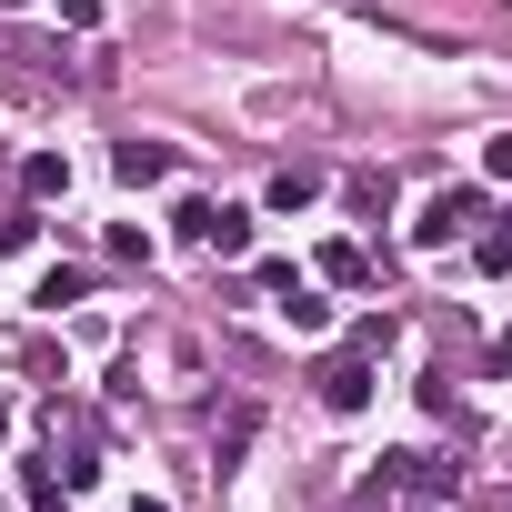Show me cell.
I'll list each match as a JSON object with an SVG mask.
<instances>
[{
	"label": "cell",
	"instance_id": "obj_4",
	"mask_svg": "<svg viewBox=\"0 0 512 512\" xmlns=\"http://www.w3.org/2000/svg\"><path fill=\"white\" fill-rule=\"evenodd\" d=\"M21 191H31V201H61V191H71V161H61V151H31V161H21Z\"/></svg>",
	"mask_w": 512,
	"mask_h": 512
},
{
	"label": "cell",
	"instance_id": "obj_5",
	"mask_svg": "<svg viewBox=\"0 0 512 512\" xmlns=\"http://www.w3.org/2000/svg\"><path fill=\"white\" fill-rule=\"evenodd\" d=\"M322 282L362 292V282H372V251H362V241H332V251H322Z\"/></svg>",
	"mask_w": 512,
	"mask_h": 512
},
{
	"label": "cell",
	"instance_id": "obj_19",
	"mask_svg": "<svg viewBox=\"0 0 512 512\" xmlns=\"http://www.w3.org/2000/svg\"><path fill=\"white\" fill-rule=\"evenodd\" d=\"M0 442H11V402H0Z\"/></svg>",
	"mask_w": 512,
	"mask_h": 512
},
{
	"label": "cell",
	"instance_id": "obj_20",
	"mask_svg": "<svg viewBox=\"0 0 512 512\" xmlns=\"http://www.w3.org/2000/svg\"><path fill=\"white\" fill-rule=\"evenodd\" d=\"M11 11H21V0H11Z\"/></svg>",
	"mask_w": 512,
	"mask_h": 512
},
{
	"label": "cell",
	"instance_id": "obj_1",
	"mask_svg": "<svg viewBox=\"0 0 512 512\" xmlns=\"http://www.w3.org/2000/svg\"><path fill=\"white\" fill-rule=\"evenodd\" d=\"M492 211H482V191H432L422 201V221H412V251H452V241H472Z\"/></svg>",
	"mask_w": 512,
	"mask_h": 512
},
{
	"label": "cell",
	"instance_id": "obj_10",
	"mask_svg": "<svg viewBox=\"0 0 512 512\" xmlns=\"http://www.w3.org/2000/svg\"><path fill=\"white\" fill-rule=\"evenodd\" d=\"M81 292H91V272H41V292H31V302H41V312H71Z\"/></svg>",
	"mask_w": 512,
	"mask_h": 512
},
{
	"label": "cell",
	"instance_id": "obj_3",
	"mask_svg": "<svg viewBox=\"0 0 512 512\" xmlns=\"http://www.w3.org/2000/svg\"><path fill=\"white\" fill-rule=\"evenodd\" d=\"M111 171H121L131 191H141V181H171V141H121V151H111Z\"/></svg>",
	"mask_w": 512,
	"mask_h": 512
},
{
	"label": "cell",
	"instance_id": "obj_7",
	"mask_svg": "<svg viewBox=\"0 0 512 512\" xmlns=\"http://www.w3.org/2000/svg\"><path fill=\"white\" fill-rule=\"evenodd\" d=\"M312 191H322V171H312V161H292V171H272V211H302Z\"/></svg>",
	"mask_w": 512,
	"mask_h": 512
},
{
	"label": "cell",
	"instance_id": "obj_6",
	"mask_svg": "<svg viewBox=\"0 0 512 512\" xmlns=\"http://www.w3.org/2000/svg\"><path fill=\"white\" fill-rule=\"evenodd\" d=\"M201 251H221V262H241V251H251V211H211Z\"/></svg>",
	"mask_w": 512,
	"mask_h": 512
},
{
	"label": "cell",
	"instance_id": "obj_11",
	"mask_svg": "<svg viewBox=\"0 0 512 512\" xmlns=\"http://www.w3.org/2000/svg\"><path fill=\"white\" fill-rule=\"evenodd\" d=\"M392 342H402V322H392V312H362V322H352V352H372V362H382Z\"/></svg>",
	"mask_w": 512,
	"mask_h": 512
},
{
	"label": "cell",
	"instance_id": "obj_17",
	"mask_svg": "<svg viewBox=\"0 0 512 512\" xmlns=\"http://www.w3.org/2000/svg\"><path fill=\"white\" fill-rule=\"evenodd\" d=\"M482 161H492V181H512V131H492V151H482Z\"/></svg>",
	"mask_w": 512,
	"mask_h": 512
},
{
	"label": "cell",
	"instance_id": "obj_16",
	"mask_svg": "<svg viewBox=\"0 0 512 512\" xmlns=\"http://www.w3.org/2000/svg\"><path fill=\"white\" fill-rule=\"evenodd\" d=\"M61 21L71 31H101V0H61Z\"/></svg>",
	"mask_w": 512,
	"mask_h": 512
},
{
	"label": "cell",
	"instance_id": "obj_8",
	"mask_svg": "<svg viewBox=\"0 0 512 512\" xmlns=\"http://www.w3.org/2000/svg\"><path fill=\"white\" fill-rule=\"evenodd\" d=\"M352 211L362 221H392V171H352Z\"/></svg>",
	"mask_w": 512,
	"mask_h": 512
},
{
	"label": "cell",
	"instance_id": "obj_9",
	"mask_svg": "<svg viewBox=\"0 0 512 512\" xmlns=\"http://www.w3.org/2000/svg\"><path fill=\"white\" fill-rule=\"evenodd\" d=\"M282 312H292V332H332V302H322L312 282H292V292H282Z\"/></svg>",
	"mask_w": 512,
	"mask_h": 512
},
{
	"label": "cell",
	"instance_id": "obj_18",
	"mask_svg": "<svg viewBox=\"0 0 512 512\" xmlns=\"http://www.w3.org/2000/svg\"><path fill=\"white\" fill-rule=\"evenodd\" d=\"M131 512H171V502H161V492H131Z\"/></svg>",
	"mask_w": 512,
	"mask_h": 512
},
{
	"label": "cell",
	"instance_id": "obj_13",
	"mask_svg": "<svg viewBox=\"0 0 512 512\" xmlns=\"http://www.w3.org/2000/svg\"><path fill=\"white\" fill-rule=\"evenodd\" d=\"M21 492H31V512H61V502H71V492H61V472H51V462H31V482H21Z\"/></svg>",
	"mask_w": 512,
	"mask_h": 512
},
{
	"label": "cell",
	"instance_id": "obj_15",
	"mask_svg": "<svg viewBox=\"0 0 512 512\" xmlns=\"http://www.w3.org/2000/svg\"><path fill=\"white\" fill-rule=\"evenodd\" d=\"M482 372H502V382H512V332H492V342H482Z\"/></svg>",
	"mask_w": 512,
	"mask_h": 512
},
{
	"label": "cell",
	"instance_id": "obj_12",
	"mask_svg": "<svg viewBox=\"0 0 512 512\" xmlns=\"http://www.w3.org/2000/svg\"><path fill=\"white\" fill-rule=\"evenodd\" d=\"M251 432H262V412H251V402H241V412H231V422H221V442H211V452H221V472H231V462H241V442H251Z\"/></svg>",
	"mask_w": 512,
	"mask_h": 512
},
{
	"label": "cell",
	"instance_id": "obj_2",
	"mask_svg": "<svg viewBox=\"0 0 512 512\" xmlns=\"http://www.w3.org/2000/svg\"><path fill=\"white\" fill-rule=\"evenodd\" d=\"M312 392H322V412H372V352H332L322 372H312Z\"/></svg>",
	"mask_w": 512,
	"mask_h": 512
},
{
	"label": "cell",
	"instance_id": "obj_14",
	"mask_svg": "<svg viewBox=\"0 0 512 512\" xmlns=\"http://www.w3.org/2000/svg\"><path fill=\"white\" fill-rule=\"evenodd\" d=\"M31 231H41L31 211H0V251H31Z\"/></svg>",
	"mask_w": 512,
	"mask_h": 512
}]
</instances>
